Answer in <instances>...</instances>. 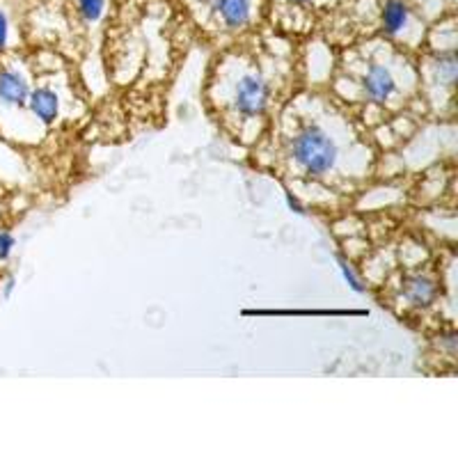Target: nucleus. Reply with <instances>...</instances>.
I'll use <instances>...</instances> for the list:
<instances>
[{
  "label": "nucleus",
  "mask_w": 458,
  "mask_h": 458,
  "mask_svg": "<svg viewBox=\"0 0 458 458\" xmlns=\"http://www.w3.org/2000/svg\"><path fill=\"white\" fill-rule=\"evenodd\" d=\"M292 157L310 177H323L337 165V145L317 124H308L292 140Z\"/></svg>",
  "instance_id": "obj_1"
},
{
  "label": "nucleus",
  "mask_w": 458,
  "mask_h": 458,
  "mask_svg": "<svg viewBox=\"0 0 458 458\" xmlns=\"http://www.w3.org/2000/svg\"><path fill=\"white\" fill-rule=\"evenodd\" d=\"M268 85L259 76H243L236 85V97L234 106L243 117H257L266 110L268 106Z\"/></svg>",
  "instance_id": "obj_2"
},
{
  "label": "nucleus",
  "mask_w": 458,
  "mask_h": 458,
  "mask_svg": "<svg viewBox=\"0 0 458 458\" xmlns=\"http://www.w3.org/2000/svg\"><path fill=\"white\" fill-rule=\"evenodd\" d=\"M362 85H365L367 97H369L371 101H376V104H386V101L390 99V97H394L396 92L394 76H392L390 69L380 67V64H371V67L367 69Z\"/></svg>",
  "instance_id": "obj_3"
},
{
  "label": "nucleus",
  "mask_w": 458,
  "mask_h": 458,
  "mask_svg": "<svg viewBox=\"0 0 458 458\" xmlns=\"http://www.w3.org/2000/svg\"><path fill=\"white\" fill-rule=\"evenodd\" d=\"M28 97H30V88L21 73L14 69H0V104L19 108L28 104Z\"/></svg>",
  "instance_id": "obj_4"
},
{
  "label": "nucleus",
  "mask_w": 458,
  "mask_h": 458,
  "mask_svg": "<svg viewBox=\"0 0 458 458\" xmlns=\"http://www.w3.org/2000/svg\"><path fill=\"white\" fill-rule=\"evenodd\" d=\"M401 292L406 296V301L415 308H427L436 301L437 296V289H436V282L428 280L424 276H408L403 280V286H401Z\"/></svg>",
  "instance_id": "obj_5"
},
{
  "label": "nucleus",
  "mask_w": 458,
  "mask_h": 458,
  "mask_svg": "<svg viewBox=\"0 0 458 458\" xmlns=\"http://www.w3.org/2000/svg\"><path fill=\"white\" fill-rule=\"evenodd\" d=\"M28 106H30L32 114H35L37 120H42L44 124H53L57 120V114H60V99L48 88H37L35 92H30Z\"/></svg>",
  "instance_id": "obj_6"
},
{
  "label": "nucleus",
  "mask_w": 458,
  "mask_h": 458,
  "mask_svg": "<svg viewBox=\"0 0 458 458\" xmlns=\"http://www.w3.org/2000/svg\"><path fill=\"white\" fill-rule=\"evenodd\" d=\"M216 12L227 28H243L250 21V0H218Z\"/></svg>",
  "instance_id": "obj_7"
},
{
  "label": "nucleus",
  "mask_w": 458,
  "mask_h": 458,
  "mask_svg": "<svg viewBox=\"0 0 458 458\" xmlns=\"http://www.w3.org/2000/svg\"><path fill=\"white\" fill-rule=\"evenodd\" d=\"M408 14H411V10H408L403 0H386L383 14H380V19H383V30L387 35H399L406 28Z\"/></svg>",
  "instance_id": "obj_8"
},
{
  "label": "nucleus",
  "mask_w": 458,
  "mask_h": 458,
  "mask_svg": "<svg viewBox=\"0 0 458 458\" xmlns=\"http://www.w3.org/2000/svg\"><path fill=\"white\" fill-rule=\"evenodd\" d=\"M76 5H79V14L88 23H97L106 12V0H76Z\"/></svg>",
  "instance_id": "obj_9"
},
{
  "label": "nucleus",
  "mask_w": 458,
  "mask_h": 458,
  "mask_svg": "<svg viewBox=\"0 0 458 458\" xmlns=\"http://www.w3.org/2000/svg\"><path fill=\"white\" fill-rule=\"evenodd\" d=\"M437 69L443 72V76H445V81H447V85L456 83V55H454V53H445V55H440V63H437Z\"/></svg>",
  "instance_id": "obj_10"
},
{
  "label": "nucleus",
  "mask_w": 458,
  "mask_h": 458,
  "mask_svg": "<svg viewBox=\"0 0 458 458\" xmlns=\"http://www.w3.org/2000/svg\"><path fill=\"white\" fill-rule=\"evenodd\" d=\"M339 271H342V277H344V280H346V284H349L351 289H353V292L365 293V286H362L360 277L355 276L353 268H351V266L346 264V261H344V259H339Z\"/></svg>",
  "instance_id": "obj_11"
},
{
  "label": "nucleus",
  "mask_w": 458,
  "mask_h": 458,
  "mask_svg": "<svg viewBox=\"0 0 458 458\" xmlns=\"http://www.w3.org/2000/svg\"><path fill=\"white\" fill-rule=\"evenodd\" d=\"M14 245H16V239L10 234V232H0V261H7L12 257V252H14Z\"/></svg>",
  "instance_id": "obj_12"
},
{
  "label": "nucleus",
  "mask_w": 458,
  "mask_h": 458,
  "mask_svg": "<svg viewBox=\"0 0 458 458\" xmlns=\"http://www.w3.org/2000/svg\"><path fill=\"white\" fill-rule=\"evenodd\" d=\"M7 44H10V19L0 10V51H5Z\"/></svg>",
  "instance_id": "obj_13"
},
{
  "label": "nucleus",
  "mask_w": 458,
  "mask_h": 458,
  "mask_svg": "<svg viewBox=\"0 0 458 458\" xmlns=\"http://www.w3.org/2000/svg\"><path fill=\"white\" fill-rule=\"evenodd\" d=\"M286 204H289V208H292V211H296V214L305 216V207H302V204L298 202V198H293L292 193H286Z\"/></svg>",
  "instance_id": "obj_14"
},
{
  "label": "nucleus",
  "mask_w": 458,
  "mask_h": 458,
  "mask_svg": "<svg viewBox=\"0 0 458 458\" xmlns=\"http://www.w3.org/2000/svg\"><path fill=\"white\" fill-rule=\"evenodd\" d=\"M12 289H14V277H7V284H5V296H10Z\"/></svg>",
  "instance_id": "obj_15"
},
{
  "label": "nucleus",
  "mask_w": 458,
  "mask_h": 458,
  "mask_svg": "<svg viewBox=\"0 0 458 458\" xmlns=\"http://www.w3.org/2000/svg\"><path fill=\"white\" fill-rule=\"evenodd\" d=\"M286 3H292V5H305L308 0H286Z\"/></svg>",
  "instance_id": "obj_16"
}]
</instances>
